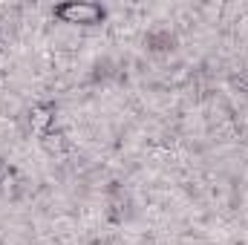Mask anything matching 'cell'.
<instances>
[{
  "instance_id": "cell-1",
  "label": "cell",
  "mask_w": 248,
  "mask_h": 245,
  "mask_svg": "<svg viewBox=\"0 0 248 245\" xmlns=\"http://www.w3.org/2000/svg\"><path fill=\"white\" fill-rule=\"evenodd\" d=\"M55 15L63 23H98V17H104V12L98 6L90 3H72V6H61L55 9Z\"/></svg>"
}]
</instances>
